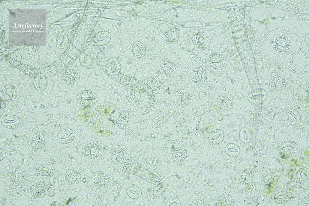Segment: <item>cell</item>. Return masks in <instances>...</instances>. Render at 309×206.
I'll return each instance as SVG.
<instances>
[{"mask_svg": "<svg viewBox=\"0 0 309 206\" xmlns=\"http://www.w3.org/2000/svg\"><path fill=\"white\" fill-rule=\"evenodd\" d=\"M79 102L86 106H92L96 101V96L94 93L89 90H85L80 93L77 96Z\"/></svg>", "mask_w": 309, "mask_h": 206, "instance_id": "cell-1", "label": "cell"}, {"mask_svg": "<svg viewBox=\"0 0 309 206\" xmlns=\"http://www.w3.org/2000/svg\"><path fill=\"white\" fill-rule=\"evenodd\" d=\"M136 85L141 93H144L147 96L149 100V107H151L155 100L154 94L152 89L147 84L141 80L138 81Z\"/></svg>", "mask_w": 309, "mask_h": 206, "instance_id": "cell-2", "label": "cell"}, {"mask_svg": "<svg viewBox=\"0 0 309 206\" xmlns=\"http://www.w3.org/2000/svg\"><path fill=\"white\" fill-rule=\"evenodd\" d=\"M188 100L187 91L181 89L178 91L175 96V103L176 106L179 108L184 107L187 104Z\"/></svg>", "mask_w": 309, "mask_h": 206, "instance_id": "cell-3", "label": "cell"}, {"mask_svg": "<svg viewBox=\"0 0 309 206\" xmlns=\"http://www.w3.org/2000/svg\"><path fill=\"white\" fill-rule=\"evenodd\" d=\"M75 137V134L70 129H64L60 131L57 136L58 140L64 144H67L72 142Z\"/></svg>", "mask_w": 309, "mask_h": 206, "instance_id": "cell-4", "label": "cell"}, {"mask_svg": "<svg viewBox=\"0 0 309 206\" xmlns=\"http://www.w3.org/2000/svg\"><path fill=\"white\" fill-rule=\"evenodd\" d=\"M126 95L128 100L132 103L138 101L141 96V92L136 84L127 89Z\"/></svg>", "mask_w": 309, "mask_h": 206, "instance_id": "cell-5", "label": "cell"}, {"mask_svg": "<svg viewBox=\"0 0 309 206\" xmlns=\"http://www.w3.org/2000/svg\"><path fill=\"white\" fill-rule=\"evenodd\" d=\"M224 136V132L223 130L221 129H215L210 132L209 139L212 144H218L222 141Z\"/></svg>", "mask_w": 309, "mask_h": 206, "instance_id": "cell-6", "label": "cell"}, {"mask_svg": "<svg viewBox=\"0 0 309 206\" xmlns=\"http://www.w3.org/2000/svg\"><path fill=\"white\" fill-rule=\"evenodd\" d=\"M167 40L169 43L176 44L178 42L179 33L178 30L174 27H170L165 34Z\"/></svg>", "mask_w": 309, "mask_h": 206, "instance_id": "cell-7", "label": "cell"}, {"mask_svg": "<svg viewBox=\"0 0 309 206\" xmlns=\"http://www.w3.org/2000/svg\"><path fill=\"white\" fill-rule=\"evenodd\" d=\"M132 50L133 54L137 57H141L145 56L146 53L144 45L140 41L136 42L133 44Z\"/></svg>", "mask_w": 309, "mask_h": 206, "instance_id": "cell-8", "label": "cell"}, {"mask_svg": "<svg viewBox=\"0 0 309 206\" xmlns=\"http://www.w3.org/2000/svg\"><path fill=\"white\" fill-rule=\"evenodd\" d=\"M19 122V119L16 116H8L3 118L2 120V124L6 128H13L17 125Z\"/></svg>", "mask_w": 309, "mask_h": 206, "instance_id": "cell-9", "label": "cell"}, {"mask_svg": "<svg viewBox=\"0 0 309 206\" xmlns=\"http://www.w3.org/2000/svg\"><path fill=\"white\" fill-rule=\"evenodd\" d=\"M99 147L95 143L89 144L86 148V152L87 156L91 159L96 158L99 155Z\"/></svg>", "mask_w": 309, "mask_h": 206, "instance_id": "cell-10", "label": "cell"}, {"mask_svg": "<svg viewBox=\"0 0 309 206\" xmlns=\"http://www.w3.org/2000/svg\"><path fill=\"white\" fill-rule=\"evenodd\" d=\"M66 178L67 181L72 184L78 183L80 179L79 174L74 170H69L66 173Z\"/></svg>", "mask_w": 309, "mask_h": 206, "instance_id": "cell-11", "label": "cell"}, {"mask_svg": "<svg viewBox=\"0 0 309 206\" xmlns=\"http://www.w3.org/2000/svg\"><path fill=\"white\" fill-rule=\"evenodd\" d=\"M108 178L107 175L102 173H98L94 177L93 181L94 184L99 187L106 185L108 183Z\"/></svg>", "mask_w": 309, "mask_h": 206, "instance_id": "cell-12", "label": "cell"}, {"mask_svg": "<svg viewBox=\"0 0 309 206\" xmlns=\"http://www.w3.org/2000/svg\"><path fill=\"white\" fill-rule=\"evenodd\" d=\"M218 103L220 109L223 111H229L232 107L231 101L226 97H222L220 98L218 100Z\"/></svg>", "mask_w": 309, "mask_h": 206, "instance_id": "cell-13", "label": "cell"}, {"mask_svg": "<svg viewBox=\"0 0 309 206\" xmlns=\"http://www.w3.org/2000/svg\"><path fill=\"white\" fill-rule=\"evenodd\" d=\"M130 120L129 114L126 111H123L120 112L118 116L117 123L120 126L125 127L128 124Z\"/></svg>", "mask_w": 309, "mask_h": 206, "instance_id": "cell-14", "label": "cell"}, {"mask_svg": "<svg viewBox=\"0 0 309 206\" xmlns=\"http://www.w3.org/2000/svg\"><path fill=\"white\" fill-rule=\"evenodd\" d=\"M240 149L239 147L236 144L229 143L228 144L225 148L226 154L229 156L235 157L239 153Z\"/></svg>", "mask_w": 309, "mask_h": 206, "instance_id": "cell-15", "label": "cell"}, {"mask_svg": "<svg viewBox=\"0 0 309 206\" xmlns=\"http://www.w3.org/2000/svg\"><path fill=\"white\" fill-rule=\"evenodd\" d=\"M186 152L183 149L175 150L171 154V159L177 162L182 161L186 158Z\"/></svg>", "mask_w": 309, "mask_h": 206, "instance_id": "cell-16", "label": "cell"}, {"mask_svg": "<svg viewBox=\"0 0 309 206\" xmlns=\"http://www.w3.org/2000/svg\"><path fill=\"white\" fill-rule=\"evenodd\" d=\"M162 69L168 74L173 73L176 69L175 65L171 61L166 60L162 61L160 64Z\"/></svg>", "mask_w": 309, "mask_h": 206, "instance_id": "cell-17", "label": "cell"}, {"mask_svg": "<svg viewBox=\"0 0 309 206\" xmlns=\"http://www.w3.org/2000/svg\"><path fill=\"white\" fill-rule=\"evenodd\" d=\"M36 175L40 179H45L51 177L52 171L50 169L41 166L37 170Z\"/></svg>", "mask_w": 309, "mask_h": 206, "instance_id": "cell-18", "label": "cell"}, {"mask_svg": "<svg viewBox=\"0 0 309 206\" xmlns=\"http://www.w3.org/2000/svg\"><path fill=\"white\" fill-rule=\"evenodd\" d=\"M125 156L124 150L120 148L114 149L112 154V161L116 163H120L123 159Z\"/></svg>", "mask_w": 309, "mask_h": 206, "instance_id": "cell-19", "label": "cell"}, {"mask_svg": "<svg viewBox=\"0 0 309 206\" xmlns=\"http://www.w3.org/2000/svg\"><path fill=\"white\" fill-rule=\"evenodd\" d=\"M31 191L32 195L36 197H41L44 193V191L42 185L35 183L32 185Z\"/></svg>", "mask_w": 309, "mask_h": 206, "instance_id": "cell-20", "label": "cell"}, {"mask_svg": "<svg viewBox=\"0 0 309 206\" xmlns=\"http://www.w3.org/2000/svg\"><path fill=\"white\" fill-rule=\"evenodd\" d=\"M44 142V138L40 134L37 133L33 137L32 145L35 149L41 148L43 145Z\"/></svg>", "mask_w": 309, "mask_h": 206, "instance_id": "cell-21", "label": "cell"}, {"mask_svg": "<svg viewBox=\"0 0 309 206\" xmlns=\"http://www.w3.org/2000/svg\"><path fill=\"white\" fill-rule=\"evenodd\" d=\"M147 84L153 90H157L160 88L161 82L159 78L156 76H153L148 79Z\"/></svg>", "mask_w": 309, "mask_h": 206, "instance_id": "cell-22", "label": "cell"}, {"mask_svg": "<svg viewBox=\"0 0 309 206\" xmlns=\"http://www.w3.org/2000/svg\"><path fill=\"white\" fill-rule=\"evenodd\" d=\"M64 79L65 81L69 83H74L77 81L78 78V74L75 71L71 70L65 73Z\"/></svg>", "mask_w": 309, "mask_h": 206, "instance_id": "cell-23", "label": "cell"}, {"mask_svg": "<svg viewBox=\"0 0 309 206\" xmlns=\"http://www.w3.org/2000/svg\"><path fill=\"white\" fill-rule=\"evenodd\" d=\"M23 178L22 173L19 171H16L11 174L10 180L12 184L15 185H18L21 183Z\"/></svg>", "mask_w": 309, "mask_h": 206, "instance_id": "cell-24", "label": "cell"}, {"mask_svg": "<svg viewBox=\"0 0 309 206\" xmlns=\"http://www.w3.org/2000/svg\"><path fill=\"white\" fill-rule=\"evenodd\" d=\"M165 115L163 113L157 114L154 117L152 121L154 126L159 127L162 125L166 120Z\"/></svg>", "mask_w": 309, "mask_h": 206, "instance_id": "cell-25", "label": "cell"}, {"mask_svg": "<svg viewBox=\"0 0 309 206\" xmlns=\"http://www.w3.org/2000/svg\"><path fill=\"white\" fill-rule=\"evenodd\" d=\"M195 71L194 72L196 74L193 73V78L195 81L198 82H204L206 79V76L205 73L204 71L202 70L201 71Z\"/></svg>", "mask_w": 309, "mask_h": 206, "instance_id": "cell-26", "label": "cell"}, {"mask_svg": "<svg viewBox=\"0 0 309 206\" xmlns=\"http://www.w3.org/2000/svg\"><path fill=\"white\" fill-rule=\"evenodd\" d=\"M227 196H224L223 195V197H222V200L224 202L226 203V204H227L229 205H232L234 204V200L230 196L227 200Z\"/></svg>", "mask_w": 309, "mask_h": 206, "instance_id": "cell-27", "label": "cell"}, {"mask_svg": "<svg viewBox=\"0 0 309 206\" xmlns=\"http://www.w3.org/2000/svg\"><path fill=\"white\" fill-rule=\"evenodd\" d=\"M5 153L4 151L0 149V160H1L3 159L5 156Z\"/></svg>", "mask_w": 309, "mask_h": 206, "instance_id": "cell-28", "label": "cell"}]
</instances>
